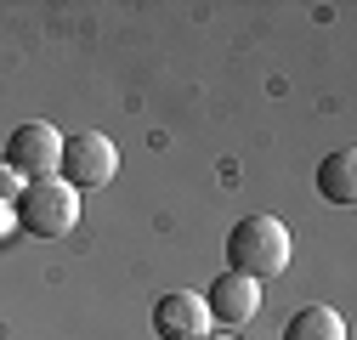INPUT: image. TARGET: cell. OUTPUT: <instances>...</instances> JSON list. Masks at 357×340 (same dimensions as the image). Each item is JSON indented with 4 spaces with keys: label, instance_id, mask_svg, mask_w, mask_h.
<instances>
[{
    "label": "cell",
    "instance_id": "cell-1",
    "mask_svg": "<svg viewBox=\"0 0 357 340\" xmlns=\"http://www.w3.org/2000/svg\"><path fill=\"white\" fill-rule=\"evenodd\" d=\"M284 267H289V227L278 216L233 222V233H227V272L266 284V278H278Z\"/></svg>",
    "mask_w": 357,
    "mask_h": 340
},
{
    "label": "cell",
    "instance_id": "cell-2",
    "mask_svg": "<svg viewBox=\"0 0 357 340\" xmlns=\"http://www.w3.org/2000/svg\"><path fill=\"white\" fill-rule=\"evenodd\" d=\"M12 222L29 233V238H68L74 227H79V193L68 187V182H23V193H17V204H12Z\"/></svg>",
    "mask_w": 357,
    "mask_h": 340
},
{
    "label": "cell",
    "instance_id": "cell-3",
    "mask_svg": "<svg viewBox=\"0 0 357 340\" xmlns=\"http://www.w3.org/2000/svg\"><path fill=\"white\" fill-rule=\"evenodd\" d=\"M119 176V148L102 131H79L63 137V159H57V182H68L74 193H97Z\"/></svg>",
    "mask_w": 357,
    "mask_h": 340
},
{
    "label": "cell",
    "instance_id": "cell-4",
    "mask_svg": "<svg viewBox=\"0 0 357 340\" xmlns=\"http://www.w3.org/2000/svg\"><path fill=\"white\" fill-rule=\"evenodd\" d=\"M57 159H63V131L46 125V119H29V125H17V131L6 137V164L23 182H52Z\"/></svg>",
    "mask_w": 357,
    "mask_h": 340
},
{
    "label": "cell",
    "instance_id": "cell-5",
    "mask_svg": "<svg viewBox=\"0 0 357 340\" xmlns=\"http://www.w3.org/2000/svg\"><path fill=\"white\" fill-rule=\"evenodd\" d=\"M215 323H210V307H204V295L193 289H170L153 301V334L159 340H204Z\"/></svg>",
    "mask_w": 357,
    "mask_h": 340
},
{
    "label": "cell",
    "instance_id": "cell-6",
    "mask_svg": "<svg viewBox=\"0 0 357 340\" xmlns=\"http://www.w3.org/2000/svg\"><path fill=\"white\" fill-rule=\"evenodd\" d=\"M204 307H210V323L215 329H244L255 312H261V284L255 278H238V272H221L204 295Z\"/></svg>",
    "mask_w": 357,
    "mask_h": 340
},
{
    "label": "cell",
    "instance_id": "cell-7",
    "mask_svg": "<svg viewBox=\"0 0 357 340\" xmlns=\"http://www.w3.org/2000/svg\"><path fill=\"white\" fill-rule=\"evenodd\" d=\"M318 193L329 204H351L357 199V153L351 148H335L324 164H318Z\"/></svg>",
    "mask_w": 357,
    "mask_h": 340
},
{
    "label": "cell",
    "instance_id": "cell-8",
    "mask_svg": "<svg viewBox=\"0 0 357 340\" xmlns=\"http://www.w3.org/2000/svg\"><path fill=\"white\" fill-rule=\"evenodd\" d=\"M284 340H346V318L324 301H312L284 323Z\"/></svg>",
    "mask_w": 357,
    "mask_h": 340
},
{
    "label": "cell",
    "instance_id": "cell-9",
    "mask_svg": "<svg viewBox=\"0 0 357 340\" xmlns=\"http://www.w3.org/2000/svg\"><path fill=\"white\" fill-rule=\"evenodd\" d=\"M17 193H23V176H17L6 159H0V204H17Z\"/></svg>",
    "mask_w": 357,
    "mask_h": 340
},
{
    "label": "cell",
    "instance_id": "cell-10",
    "mask_svg": "<svg viewBox=\"0 0 357 340\" xmlns=\"http://www.w3.org/2000/svg\"><path fill=\"white\" fill-rule=\"evenodd\" d=\"M204 340H238V334H204Z\"/></svg>",
    "mask_w": 357,
    "mask_h": 340
}]
</instances>
